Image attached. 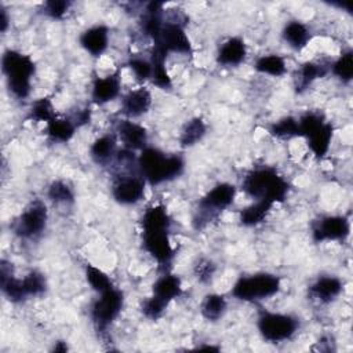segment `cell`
I'll use <instances>...</instances> for the list:
<instances>
[{"label": "cell", "mask_w": 353, "mask_h": 353, "mask_svg": "<svg viewBox=\"0 0 353 353\" xmlns=\"http://www.w3.org/2000/svg\"><path fill=\"white\" fill-rule=\"evenodd\" d=\"M128 66L131 68L134 76L137 80L139 81H145L148 79H152V73H153V66L150 61H146L143 58H131L128 61Z\"/></svg>", "instance_id": "obj_37"}, {"label": "cell", "mask_w": 353, "mask_h": 353, "mask_svg": "<svg viewBox=\"0 0 353 353\" xmlns=\"http://www.w3.org/2000/svg\"><path fill=\"white\" fill-rule=\"evenodd\" d=\"M236 188L232 183L222 182L215 185L197 203L196 214L193 216L194 229H203L208 222L215 219L223 210H226L234 200Z\"/></svg>", "instance_id": "obj_5"}, {"label": "cell", "mask_w": 353, "mask_h": 353, "mask_svg": "<svg viewBox=\"0 0 353 353\" xmlns=\"http://www.w3.org/2000/svg\"><path fill=\"white\" fill-rule=\"evenodd\" d=\"M76 128L72 119H59L55 116L47 123V135L54 142L65 143L73 138Z\"/></svg>", "instance_id": "obj_24"}, {"label": "cell", "mask_w": 353, "mask_h": 353, "mask_svg": "<svg viewBox=\"0 0 353 353\" xmlns=\"http://www.w3.org/2000/svg\"><path fill=\"white\" fill-rule=\"evenodd\" d=\"M117 134L124 148L128 150H142L146 148V143H148L146 130L131 120H121L117 125Z\"/></svg>", "instance_id": "obj_14"}, {"label": "cell", "mask_w": 353, "mask_h": 353, "mask_svg": "<svg viewBox=\"0 0 353 353\" xmlns=\"http://www.w3.org/2000/svg\"><path fill=\"white\" fill-rule=\"evenodd\" d=\"M22 284L25 288V292L28 296H39L46 292L47 290V281L43 273L32 270L22 279Z\"/></svg>", "instance_id": "obj_32"}, {"label": "cell", "mask_w": 353, "mask_h": 353, "mask_svg": "<svg viewBox=\"0 0 353 353\" xmlns=\"http://www.w3.org/2000/svg\"><path fill=\"white\" fill-rule=\"evenodd\" d=\"M152 290L156 298L164 301L165 303H170L172 299H175L182 294L181 279L175 274L165 273L156 280Z\"/></svg>", "instance_id": "obj_19"}, {"label": "cell", "mask_w": 353, "mask_h": 353, "mask_svg": "<svg viewBox=\"0 0 353 353\" xmlns=\"http://www.w3.org/2000/svg\"><path fill=\"white\" fill-rule=\"evenodd\" d=\"M241 186L250 197L272 204L284 201L290 189L287 181L276 170L269 167L250 171L244 176Z\"/></svg>", "instance_id": "obj_3"}, {"label": "cell", "mask_w": 353, "mask_h": 353, "mask_svg": "<svg viewBox=\"0 0 353 353\" xmlns=\"http://www.w3.org/2000/svg\"><path fill=\"white\" fill-rule=\"evenodd\" d=\"M330 4H331V6H335V7H338V8H342V10L347 11V12H352V7H353L352 1H331Z\"/></svg>", "instance_id": "obj_41"}, {"label": "cell", "mask_w": 353, "mask_h": 353, "mask_svg": "<svg viewBox=\"0 0 353 353\" xmlns=\"http://www.w3.org/2000/svg\"><path fill=\"white\" fill-rule=\"evenodd\" d=\"M116 137L112 134L102 135L94 141L90 153L97 164H106L116 154Z\"/></svg>", "instance_id": "obj_22"}, {"label": "cell", "mask_w": 353, "mask_h": 353, "mask_svg": "<svg viewBox=\"0 0 353 353\" xmlns=\"http://www.w3.org/2000/svg\"><path fill=\"white\" fill-rule=\"evenodd\" d=\"M327 73V66L316 62H305L299 66L295 73L294 85L296 92L305 91L316 79L324 76Z\"/></svg>", "instance_id": "obj_21"}, {"label": "cell", "mask_w": 353, "mask_h": 353, "mask_svg": "<svg viewBox=\"0 0 353 353\" xmlns=\"http://www.w3.org/2000/svg\"><path fill=\"white\" fill-rule=\"evenodd\" d=\"M10 26V17L7 14V10L4 8V6H0V30L4 33L7 32Z\"/></svg>", "instance_id": "obj_40"}, {"label": "cell", "mask_w": 353, "mask_h": 353, "mask_svg": "<svg viewBox=\"0 0 353 353\" xmlns=\"http://www.w3.org/2000/svg\"><path fill=\"white\" fill-rule=\"evenodd\" d=\"M68 350V345L63 342V341H58L54 347H52V352H59V353H63Z\"/></svg>", "instance_id": "obj_42"}, {"label": "cell", "mask_w": 353, "mask_h": 353, "mask_svg": "<svg viewBox=\"0 0 353 353\" xmlns=\"http://www.w3.org/2000/svg\"><path fill=\"white\" fill-rule=\"evenodd\" d=\"M272 207H273V204L269 201L256 200L254 204H251L240 211L239 219H240L241 225H244V226H255L266 218V215L269 214Z\"/></svg>", "instance_id": "obj_26"}, {"label": "cell", "mask_w": 353, "mask_h": 353, "mask_svg": "<svg viewBox=\"0 0 353 353\" xmlns=\"http://www.w3.org/2000/svg\"><path fill=\"white\" fill-rule=\"evenodd\" d=\"M168 303H165L164 301L156 298L154 295H152L150 298L145 299L142 306H141V310L143 313L145 317L150 319V320H157L159 317L163 316L164 310L167 309Z\"/></svg>", "instance_id": "obj_36"}, {"label": "cell", "mask_w": 353, "mask_h": 353, "mask_svg": "<svg viewBox=\"0 0 353 353\" xmlns=\"http://www.w3.org/2000/svg\"><path fill=\"white\" fill-rule=\"evenodd\" d=\"M343 284L335 276H323L319 277L310 287H309V296L316 299L320 303H330L335 301L339 294L342 292Z\"/></svg>", "instance_id": "obj_13"}, {"label": "cell", "mask_w": 353, "mask_h": 353, "mask_svg": "<svg viewBox=\"0 0 353 353\" xmlns=\"http://www.w3.org/2000/svg\"><path fill=\"white\" fill-rule=\"evenodd\" d=\"M255 70L259 73H263V74L279 77L285 73L287 66H285V61L280 55L270 54V55H263L256 59Z\"/></svg>", "instance_id": "obj_28"}, {"label": "cell", "mask_w": 353, "mask_h": 353, "mask_svg": "<svg viewBox=\"0 0 353 353\" xmlns=\"http://www.w3.org/2000/svg\"><path fill=\"white\" fill-rule=\"evenodd\" d=\"M226 299L219 294H208L201 303V314L208 321L219 320L226 312Z\"/></svg>", "instance_id": "obj_27"}, {"label": "cell", "mask_w": 353, "mask_h": 353, "mask_svg": "<svg viewBox=\"0 0 353 353\" xmlns=\"http://www.w3.org/2000/svg\"><path fill=\"white\" fill-rule=\"evenodd\" d=\"M124 298L123 292L114 287L101 292V296L94 302L91 307V319L95 330L103 334L108 327L116 320L123 309Z\"/></svg>", "instance_id": "obj_8"}, {"label": "cell", "mask_w": 353, "mask_h": 353, "mask_svg": "<svg viewBox=\"0 0 353 353\" xmlns=\"http://www.w3.org/2000/svg\"><path fill=\"white\" fill-rule=\"evenodd\" d=\"M283 39L294 50H302L310 40V32L307 26L299 21L288 22L283 29Z\"/></svg>", "instance_id": "obj_23"}, {"label": "cell", "mask_w": 353, "mask_h": 353, "mask_svg": "<svg viewBox=\"0 0 353 353\" xmlns=\"http://www.w3.org/2000/svg\"><path fill=\"white\" fill-rule=\"evenodd\" d=\"M28 117L30 120H34V121H46V123L52 120L55 117V110H54V106L51 103V99L50 98H40V99L34 101L32 103V108L29 110Z\"/></svg>", "instance_id": "obj_31"}, {"label": "cell", "mask_w": 353, "mask_h": 353, "mask_svg": "<svg viewBox=\"0 0 353 353\" xmlns=\"http://www.w3.org/2000/svg\"><path fill=\"white\" fill-rule=\"evenodd\" d=\"M150 105H152L150 92L146 88L141 87L124 95L121 101V112L127 117L134 119L148 113V110L150 109Z\"/></svg>", "instance_id": "obj_15"}, {"label": "cell", "mask_w": 353, "mask_h": 353, "mask_svg": "<svg viewBox=\"0 0 353 353\" xmlns=\"http://www.w3.org/2000/svg\"><path fill=\"white\" fill-rule=\"evenodd\" d=\"M90 120H91V112H90V109H87V108L77 110V112L73 114V117H72V121L74 123L76 127H81V125H84V124H88Z\"/></svg>", "instance_id": "obj_39"}, {"label": "cell", "mask_w": 353, "mask_h": 353, "mask_svg": "<svg viewBox=\"0 0 353 353\" xmlns=\"http://www.w3.org/2000/svg\"><path fill=\"white\" fill-rule=\"evenodd\" d=\"M170 226V215L161 204L148 208L142 216L143 248L160 265H168L174 258V248L168 236Z\"/></svg>", "instance_id": "obj_1"}, {"label": "cell", "mask_w": 353, "mask_h": 353, "mask_svg": "<svg viewBox=\"0 0 353 353\" xmlns=\"http://www.w3.org/2000/svg\"><path fill=\"white\" fill-rule=\"evenodd\" d=\"M85 279L88 281V284L91 285L92 290L98 291L99 294L109 290L112 285L110 279L106 276V273H103L101 269L92 266V265H87L85 268Z\"/></svg>", "instance_id": "obj_34"}, {"label": "cell", "mask_w": 353, "mask_h": 353, "mask_svg": "<svg viewBox=\"0 0 353 353\" xmlns=\"http://www.w3.org/2000/svg\"><path fill=\"white\" fill-rule=\"evenodd\" d=\"M113 199L123 205H131L141 201L145 196V179L139 175H117L112 185Z\"/></svg>", "instance_id": "obj_10"}, {"label": "cell", "mask_w": 353, "mask_h": 353, "mask_svg": "<svg viewBox=\"0 0 353 353\" xmlns=\"http://www.w3.org/2000/svg\"><path fill=\"white\" fill-rule=\"evenodd\" d=\"M185 163L179 156H167L157 148L146 146L138 157V168L150 185L172 181L183 172Z\"/></svg>", "instance_id": "obj_2"}, {"label": "cell", "mask_w": 353, "mask_h": 353, "mask_svg": "<svg viewBox=\"0 0 353 353\" xmlns=\"http://www.w3.org/2000/svg\"><path fill=\"white\" fill-rule=\"evenodd\" d=\"M245 54L247 48L244 40L240 37H230L221 46L216 61L223 66H237L244 61Z\"/></svg>", "instance_id": "obj_17"}, {"label": "cell", "mask_w": 353, "mask_h": 353, "mask_svg": "<svg viewBox=\"0 0 353 353\" xmlns=\"http://www.w3.org/2000/svg\"><path fill=\"white\" fill-rule=\"evenodd\" d=\"M298 320L283 313H263L258 319V330L268 342H283L296 332Z\"/></svg>", "instance_id": "obj_9"}, {"label": "cell", "mask_w": 353, "mask_h": 353, "mask_svg": "<svg viewBox=\"0 0 353 353\" xmlns=\"http://www.w3.org/2000/svg\"><path fill=\"white\" fill-rule=\"evenodd\" d=\"M120 92V77L119 73L116 72L114 74H109L102 79H95L92 84V101L95 103H106L113 101Z\"/></svg>", "instance_id": "obj_18"}, {"label": "cell", "mask_w": 353, "mask_h": 353, "mask_svg": "<svg viewBox=\"0 0 353 353\" xmlns=\"http://www.w3.org/2000/svg\"><path fill=\"white\" fill-rule=\"evenodd\" d=\"M205 132H207V125L204 120L200 117H193L185 124L179 137V143L182 148H190L197 142H200L205 135Z\"/></svg>", "instance_id": "obj_25"}, {"label": "cell", "mask_w": 353, "mask_h": 353, "mask_svg": "<svg viewBox=\"0 0 353 353\" xmlns=\"http://www.w3.org/2000/svg\"><path fill=\"white\" fill-rule=\"evenodd\" d=\"M332 131H334L332 125L325 121L316 131H313L312 134H309L306 137L307 145H309L312 153L317 159H321L327 154V152L330 149L331 139H332Z\"/></svg>", "instance_id": "obj_20"}, {"label": "cell", "mask_w": 353, "mask_h": 353, "mask_svg": "<svg viewBox=\"0 0 353 353\" xmlns=\"http://www.w3.org/2000/svg\"><path fill=\"white\" fill-rule=\"evenodd\" d=\"M70 7V1L50 0L43 4V12L52 19H62Z\"/></svg>", "instance_id": "obj_38"}, {"label": "cell", "mask_w": 353, "mask_h": 353, "mask_svg": "<svg viewBox=\"0 0 353 353\" xmlns=\"http://www.w3.org/2000/svg\"><path fill=\"white\" fill-rule=\"evenodd\" d=\"M350 223L347 218L341 215L323 216L314 222L312 228V236L316 243L325 240H345L349 236Z\"/></svg>", "instance_id": "obj_12"}, {"label": "cell", "mask_w": 353, "mask_h": 353, "mask_svg": "<svg viewBox=\"0 0 353 353\" xmlns=\"http://www.w3.org/2000/svg\"><path fill=\"white\" fill-rule=\"evenodd\" d=\"M47 197L55 204H72L74 201L73 189L63 181L51 182L47 190Z\"/></svg>", "instance_id": "obj_29"}, {"label": "cell", "mask_w": 353, "mask_h": 353, "mask_svg": "<svg viewBox=\"0 0 353 353\" xmlns=\"http://www.w3.org/2000/svg\"><path fill=\"white\" fill-rule=\"evenodd\" d=\"M1 69L10 92L18 99L28 98L30 94V81L36 69L32 58L19 51L7 50L1 57Z\"/></svg>", "instance_id": "obj_4"}, {"label": "cell", "mask_w": 353, "mask_h": 353, "mask_svg": "<svg viewBox=\"0 0 353 353\" xmlns=\"http://www.w3.org/2000/svg\"><path fill=\"white\" fill-rule=\"evenodd\" d=\"M215 272H216V265L211 259H207V258H200L193 266V273H194L196 279L203 284L210 283L212 280Z\"/></svg>", "instance_id": "obj_35"}, {"label": "cell", "mask_w": 353, "mask_h": 353, "mask_svg": "<svg viewBox=\"0 0 353 353\" xmlns=\"http://www.w3.org/2000/svg\"><path fill=\"white\" fill-rule=\"evenodd\" d=\"M332 73L342 80L343 83H349L353 77V52H343L332 65Z\"/></svg>", "instance_id": "obj_33"}, {"label": "cell", "mask_w": 353, "mask_h": 353, "mask_svg": "<svg viewBox=\"0 0 353 353\" xmlns=\"http://www.w3.org/2000/svg\"><path fill=\"white\" fill-rule=\"evenodd\" d=\"M48 214L47 207L41 200H33L21 215L12 222L11 229L15 236L23 240H32L39 237L47 225Z\"/></svg>", "instance_id": "obj_7"}, {"label": "cell", "mask_w": 353, "mask_h": 353, "mask_svg": "<svg viewBox=\"0 0 353 353\" xmlns=\"http://www.w3.org/2000/svg\"><path fill=\"white\" fill-rule=\"evenodd\" d=\"M280 277L270 273H256L247 277H240L233 288L232 295L236 299L254 302L273 296L280 290Z\"/></svg>", "instance_id": "obj_6"}, {"label": "cell", "mask_w": 353, "mask_h": 353, "mask_svg": "<svg viewBox=\"0 0 353 353\" xmlns=\"http://www.w3.org/2000/svg\"><path fill=\"white\" fill-rule=\"evenodd\" d=\"M153 46L163 48L167 54L168 52H178V54H190L192 44L185 33L183 26L176 21L164 22L161 32L156 40H153Z\"/></svg>", "instance_id": "obj_11"}, {"label": "cell", "mask_w": 353, "mask_h": 353, "mask_svg": "<svg viewBox=\"0 0 353 353\" xmlns=\"http://www.w3.org/2000/svg\"><path fill=\"white\" fill-rule=\"evenodd\" d=\"M269 132L276 138H292L301 137V130L298 120L294 117H283L279 121L273 123Z\"/></svg>", "instance_id": "obj_30"}, {"label": "cell", "mask_w": 353, "mask_h": 353, "mask_svg": "<svg viewBox=\"0 0 353 353\" xmlns=\"http://www.w3.org/2000/svg\"><path fill=\"white\" fill-rule=\"evenodd\" d=\"M109 43V29L105 25H97L84 30L80 36L81 47L94 57L102 55Z\"/></svg>", "instance_id": "obj_16"}]
</instances>
